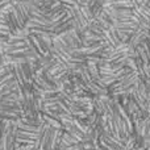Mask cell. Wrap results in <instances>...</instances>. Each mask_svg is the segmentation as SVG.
I'll list each match as a JSON object with an SVG mask.
<instances>
[{
	"mask_svg": "<svg viewBox=\"0 0 150 150\" xmlns=\"http://www.w3.org/2000/svg\"><path fill=\"white\" fill-rule=\"evenodd\" d=\"M12 73L15 75L16 80L18 82L20 86H25V78H24V74H23V69H21V63H12Z\"/></svg>",
	"mask_w": 150,
	"mask_h": 150,
	"instance_id": "obj_1",
	"label": "cell"
},
{
	"mask_svg": "<svg viewBox=\"0 0 150 150\" xmlns=\"http://www.w3.org/2000/svg\"><path fill=\"white\" fill-rule=\"evenodd\" d=\"M21 69H23V74L24 78H25V82L26 83H32L33 82V67H32V63L30 62H24L21 63ZM25 83V84H26Z\"/></svg>",
	"mask_w": 150,
	"mask_h": 150,
	"instance_id": "obj_2",
	"label": "cell"
},
{
	"mask_svg": "<svg viewBox=\"0 0 150 150\" xmlns=\"http://www.w3.org/2000/svg\"><path fill=\"white\" fill-rule=\"evenodd\" d=\"M44 115V121L46 122L49 127L52 128H55V129H63V124L61 122V120L58 117H53V116H49V115Z\"/></svg>",
	"mask_w": 150,
	"mask_h": 150,
	"instance_id": "obj_3",
	"label": "cell"
},
{
	"mask_svg": "<svg viewBox=\"0 0 150 150\" xmlns=\"http://www.w3.org/2000/svg\"><path fill=\"white\" fill-rule=\"evenodd\" d=\"M73 28H74V24H73V18H71V20L67 21V23H63V24H61V25L55 26V28H54V33H55V34L65 33V32L71 30Z\"/></svg>",
	"mask_w": 150,
	"mask_h": 150,
	"instance_id": "obj_4",
	"label": "cell"
},
{
	"mask_svg": "<svg viewBox=\"0 0 150 150\" xmlns=\"http://www.w3.org/2000/svg\"><path fill=\"white\" fill-rule=\"evenodd\" d=\"M80 11H82V13L86 16V17H87L88 21H92L93 18H95V16H93L92 11H91V8H90V5H88V4L80 5Z\"/></svg>",
	"mask_w": 150,
	"mask_h": 150,
	"instance_id": "obj_5",
	"label": "cell"
},
{
	"mask_svg": "<svg viewBox=\"0 0 150 150\" xmlns=\"http://www.w3.org/2000/svg\"><path fill=\"white\" fill-rule=\"evenodd\" d=\"M83 144V148L84 150H93L96 148V145L92 142V141H87V142H82Z\"/></svg>",
	"mask_w": 150,
	"mask_h": 150,
	"instance_id": "obj_6",
	"label": "cell"
}]
</instances>
